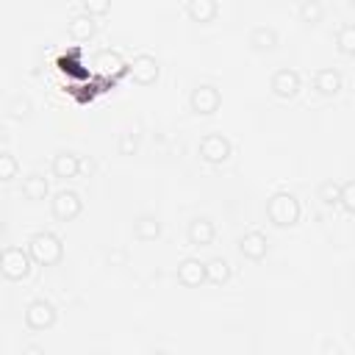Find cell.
<instances>
[{
	"instance_id": "484cf974",
	"label": "cell",
	"mask_w": 355,
	"mask_h": 355,
	"mask_svg": "<svg viewBox=\"0 0 355 355\" xmlns=\"http://www.w3.org/2000/svg\"><path fill=\"white\" fill-rule=\"evenodd\" d=\"M338 186H341V183H336L333 178H327V180L319 183L316 197L322 200V205H338Z\"/></svg>"
},
{
	"instance_id": "44dd1931",
	"label": "cell",
	"mask_w": 355,
	"mask_h": 355,
	"mask_svg": "<svg viewBox=\"0 0 355 355\" xmlns=\"http://www.w3.org/2000/svg\"><path fill=\"white\" fill-rule=\"evenodd\" d=\"M216 11H219L216 0H186V14L194 22H211L216 17Z\"/></svg>"
},
{
	"instance_id": "836d02e7",
	"label": "cell",
	"mask_w": 355,
	"mask_h": 355,
	"mask_svg": "<svg viewBox=\"0 0 355 355\" xmlns=\"http://www.w3.org/2000/svg\"><path fill=\"white\" fill-rule=\"evenodd\" d=\"M147 355H172V352H169V349H164V347H153Z\"/></svg>"
},
{
	"instance_id": "ba28073f",
	"label": "cell",
	"mask_w": 355,
	"mask_h": 355,
	"mask_svg": "<svg viewBox=\"0 0 355 355\" xmlns=\"http://www.w3.org/2000/svg\"><path fill=\"white\" fill-rule=\"evenodd\" d=\"M128 72L133 75V80H136V83L150 86V83H155V80H158L161 67H158V58H155L153 53H136V55L130 58V64H128Z\"/></svg>"
},
{
	"instance_id": "4fadbf2b",
	"label": "cell",
	"mask_w": 355,
	"mask_h": 355,
	"mask_svg": "<svg viewBox=\"0 0 355 355\" xmlns=\"http://www.w3.org/2000/svg\"><path fill=\"white\" fill-rule=\"evenodd\" d=\"M53 175L58 180H69V178H78L80 175V155L72 153V150H58L53 155V164H50Z\"/></svg>"
},
{
	"instance_id": "7a4b0ae2",
	"label": "cell",
	"mask_w": 355,
	"mask_h": 355,
	"mask_svg": "<svg viewBox=\"0 0 355 355\" xmlns=\"http://www.w3.org/2000/svg\"><path fill=\"white\" fill-rule=\"evenodd\" d=\"M300 214H302V205L297 200V194L291 191H275L269 200H266V216L272 225L277 227H291L300 222Z\"/></svg>"
},
{
	"instance_id": "8fae6325",
	"label": "cell",
	"mask_w": 355,
	"mask_h": 355,
	"mask_svg": "<svg viewBox=\"0 0 355 355\" xmlns=\"http://www.w3.org/2000/svg\"><path fill=\"white\" fill-rule=\"evenodd\" d=\"M186 236H189V244H194V247H208V244H214V239H216V225H214L211 216H194V219L189 222V227H186Z\"/></svg>"
},
{
	"instance_id": "d6986e66",
	"label": "cell",
	"mask_w": 355,
	"mask_h": 355,
	"mask_svg": "<svg viewBox=\"0 0 355 355\" xmlns=\"http://www.w3.org/2000/svg\"><path fill=\"white\" fill-rule=\"evenodd\" d=\"M67 31H69V36H72V39H78V42H86V39H92V36H94L97 25H94V19H92L89 14L78 11V14H72V17H69V22H67Z\"/></svg>"
},
{
	"instance_id": "4316f807",
	"label": "cell",
	"mask_w": 355,
	"mask_h": 355,
	"mask_svg": "<svg viewBox=\"0 0 355 355\" xmlns=\"http://www.w3.org/2000/svg\"><path fill=\"white\" fill-rule=\"evenodd\" d=\"M338 205L347 214H355V180H344L338 186Z\"/></svg>"
},
{
	"instance_id": "277c9868",
	"label": "cell",
	"mask_w": 355,
	"mask_h": 355,
	"mask_svg": "<svg viewBox=\"0 0 355 355\" xmlns=\"http://www.w3.org/2000/svg\"><path fill=\"white\" fill-rule=\"evenodd\" d=\"M222 105V92L214 86V83H197L189 94V108L200 116H211L216 114Z\"/></svg>"
},
{
	"instance_id": "d590c367",
	"label": "cell",
	"mask_w": 355,
	"mask_h": 355,
	"mask_svg": "<svg viewBox=\"0 0 355 355\" xmlns=\"http://www.w3.org/2000/svg\"><path fill=\"white\" fill-rule=\"evenodd\" d=\"M0 258H3V247H0Z\"/></svg>"
},
{
	"instance_id": "603a6c76",
	"label": "cell",
	"mask_w": 355,
	"mask_h": 355,
	"mask_svg": "<svg viewBox=\"0 0 355 355\" xmlns=\"http://www.w3.org/2000/svg\"><path fill=\"white\" fill-rule=\"evenodd\" d=\"M297 14H300V19H302V22H308V25H316V22L324 17V6H322L319 0H300V6H297Z\"/></svg>"
},
{
	"instance_id": "f546056e",
	"label": "cell",
	"mask_w": 355,
	"mask_h": 355,
	"mask_svg": "<svg viewBox=\"0 0 355 355\" xmlns=\"http://www.w3.org/2000/svg\"><path fill=\"white\" fill-rule=\"evenodd\" d=\"M22 355H44V347L36 344V341H28V344L22 347Z\"/></svg>"
},
{
	"instance_id": "e0dca14e",
	"label": "cell",
	"mask_w": 355,
	"mask_h": 355,
	"mask_svg": "<svg viewBox=\"0 0 355 355\" xmlns=\"http://www.w3.org/2000/svg\"><path fill=\"white\" fill-rule=\"evenodd\" d=\"M133 236L139 241H155L161 236V219L155 214H139L133 219Z\"/></svg>"
},
{
	"instance_id": "7402d4cb",
	"label": "cell",
	"mask_w": 355,
	"mask_h": 355,
	"mask_svg": "<svg viewBox=\"0 0 355 355\" xmlns=\"http://www.w3.org/2000/svg\"><path fill=\"white\" fill-rule=\"evenodd\" d=\"M6 114L17 122H28L33 116V103L28 94H14L8 103H6Z\"/></svg>"
},
{
	"instance_id": "d6a6232c",
	"label": "cell",
	"mask_w": 355,
	"mask_h": 355,
	"mask_svg": "<svg viewBox=\"0 0 355 355\" xmlns=\"http://www.w3.org/2000/svg\"><path fill=\"white\" fill-rule=\"evenodd\" d=\"M94 169V161L92 158H80V172H92Z\"/></svg>"
},
{
	"instance_id": "52a82bcc",
	"label": "cell",
	"mask_w": 355,
	"mask_h": 355,
	"mask_svg": "<svg viewBox=\"0 0 355 355\" xmlns=\"http://www.w3.org/2000/svg\"><path fill=\"white\" fill-rule=\"evenodd\" d=\"M55 319H58V311L44 297L31 300L28 308H25V324H28V330H47V327L55 324Z\"/></svg>"
},
{
	"instance_id": "1f68e13d",
	"label": "cell",
	"mask_w": 355,
	"mask_h": 355,
	"mask_svg": "<svg viewBox=\"0 0 355 355\" xmlns=\"http://www.w3.org/2000/svg\"><path fill=\"white\" fill-rule=\"evenodd\" d=\"M8 139H11V133H8V125H6V122H0V150L8 144Z\"/></svg>"
},
{
	"instance_id": "e575fe53",
	"label": "cell",
	"mask_w": 355,
	"mask_h": 355,
	"mask_svg": "<svg viewBox=\"0 0 355 355\" xmlns=\"http://www.w3.org/2000/svg\"><path fill=\"white\" fill-rule=\"evenodd\" d=\"M3 236H6V222L0 219V239H3Z\"/></svg>"
},
{
	"instance_id": "9a60e30c",
	"label": "cell",
	"mask_w": 355,
	"mask_h": 355,
	"mask_svg": "<svg viewBox=\"0 0 355 355\" xmlns=\"http://www.w3.org/2000/svg\"><path fill=\"white\" fill-rule=\"evenodd\" d=\"M94 67H97L100 75H108V78H116V75H122L128 69V64L122 61V55L116 50H111V47H103L94 55Z\"/></svg>"
},
{
	"instance_id": "7c38bea8",
	"label": "cell",
	"mask_w": 355,
	"mask_h": 355,
	"mask_svg": "<svg viewBox=\"0 0 355 355\" xmlns=\"http://www.w3.org/2000/svg\"><path fill=\"white\" fill-rule=\"evenodd\" d=\"M313 89L324 97H333L344 89V75L336 67H322V69L313 72Z\"/></svg>"
},
{
	"instance_id": "83f0119b",
	"label": "cell",
	"mask_w": 355,
	"mask_h": 355,
	"mask_svg": "<svg viewBox=\"0 0 355 355\" xmlns=\"http://www.w3.org/2000/svg\"><path fill=\"white\" fill-rule=\"evenodd\" d=\"M116 150H119V155H136V150H139V133L122 130L119 133V141H116Z\"/></svg>"
},
{
	"instance_id": "5b68a950",
	"label": "cell",
	"mask_w": 355,
	"mask_h": 355,
	"mask_svg": "<svg viewBox=\"0 0 355 355\" xmlns=\"http://www.w3.org/2000/svg\"><path fill=\"white\" fill-rule=\"evenodd\" d=\"M197 150H200V158L202 161H208V164H225L230 158V153H233V144H230V139L225 133L211 130V133H205L200 139Z\"/></svg>"
},
{
	"instance_id": "3957f363",
	"label": "cell",
	"mask_w": 355,
	"mask_h": 355,
	"mask_svg": "<svg viewBox=\"0 0 355 355\" xmlns=\"http://www.w3.org/2000/svg\"><path fill=\"white\" fill-rule=\"evenodd\" d=\"M31 255L22 247H3V258H0V275L6 280H25L31 275Z\"/></svg>"
},
{
	"instance_id": "d4e9b609",
	"label": "cell",
	"mask_w": 355,
	"mask_h": 355,
	"mask_svg": "<svg viewBox=\"0 0 355 355\" xmlns=\"http://www.w3.org/2000/svg\"><path fill=\"white\" fill-rule=\"evenodd\" d=\"M17 175H19V161H17V155L8 153V150H0V183L14 180Z\"/></svg>"
},
{
	"instance_id": "6da1fadb",
	"label": "cell",
	"mask_w": 355,
	"mask_h": 355,
	"mask_svg": "<svg viewBox=\"0 0 355 355\" xmlns=\"http://www.w3.org/2000/svg\"><path fill=\"white\" fill-rule=\"evenodd\" d=\"M28 255L39 266H55L64 258V244L53 230H36L28 239Z\"/></svg>"
},
{
	"instance_id": "9c48e42d",
	"label": "cell",
	"mask_w": 355,
	"mask_h": 355,
	"mask_svg": "<svg viewBox=\"0 0 355 355\" xmlns=\"http://www.w3.org/2000/svg\"><path fill=\"white\" fill-rule=\"evenodd\" d=\"M300 86H302V78H300V72L291 69V67H280V69H275L272 78H269V89H272L277 97H283V100H291V97L300 92Z\"/></svg>"
},
{
	"instance_id": "8992f818",
	"label": "cell",
	"mask_w": 355,
	"mask_h": 355,
	"mask_svg": "<svg viewBox=\"0 0 355 355\" xmlns=\"http://www.w3.org/2000/svg\"><path fill=\"white\" fill-rule=\"evenodd\" d=\"M50 211H53V216L58 222H72V219L80 216L83 200H80V194L75 189H58L53 194V200H50Z\"/></svg>"
},
{
	"instance_id": "f1b7e54d",
	"label": "cell",
	"mask_w": 355,
	"mask_h": 355,
	"mask_svg": "<svg viewBox=\"0 0 355 355\" xmlns=\"http://www.w3.org/2000/svg\"><path fill=\"white\" fill-rule=\"evenodd\" d=\"M80 11L89 14L92 19H94V17H103V14L111 11V0H83V3H80Z\"/></svg>"
},
{
	"instance_id": "2e32d148",
	"label": "cell",
	"mask_w": 355,
	"mask_h": 355,
	"mask_svg": "<svg viewBox=\"0 0 355 355\" xmlns=\"http://www.w3.org/2000/svg\"><path fill=\"white\" fill-rule=\"evenodd\" d=\"M247 42H250L252 50H275V47H277V31H275L272 25H266V22L252 25Z\"/></svg>"
},
{
	"instance_id": "cb8c5ba5",
	"label": "cell",
	"mask_w": 355,
	"mask_h": 355,
	"mask_svg": "<svg viewBox=\"0 0 355 355\" xmlns=\"http://www.w3.org/2000/svg\"><path fill=\"white\" fill-rule=\"evenodd\" d=\"M336 44L344 55H352L355 53V25L352 22H344L338 31H336Z\"/></svg>"
},
{
	"instance_id": "5bb4252c",
	"label": "cell",
	"mask_w": 355,
	"mask_h": 355,
	"mask_svg": "<svg viewBox=\"0 0 355 355\" xmlns=\"http://www.w3.org/2000/svg\"><path fill=\"white\" fill-rule=\"evenodd\" d=\"M178 280H180L183 286H189V288L202 286V283H205V261H200V258H194V255L183 258V261L178 263Z\"/></svg>"
},
{
	"instance_id": "30bf717a",
	"label": "cell",
	"mask_w": 355,
	"mask_h": 355,
	"mask_svg": "<svg viewBox=\"0 0 355 355\" xmlns=\"http://www.w3.org/2000/svg\"><path fill=\"white\" fill-rule=\"evenodd\" d=\"M236 244H239V252H241L244 258H250V261H261V258H266V252H269V239H266L261 230H247V233H241Z\"/></svg>"
},
{
	"instance_id": "ffe728a7",
	"label": "cell",
	"mask_w": 355,
	"mask_h": 355,
	"mask_svg": "<svg viewBox=\"0 0 355 355\" xmlns=\"http://www.w3.org/2000/svg\"><path fill=\"white\" fill-rule=\"evenodd\" d=\"M230 261L225 258V255H214V258H208L205 261V280L208 283H214V286H222V283H227L230 280Z\"/></svg>"
},
{
	"instance_id": "4dcf8cb0",
	"label": "cell",
	"mask_w": 355,
	"mask_h": 355,
	"mask_svg": "<svg viewBox=\"0 0 355 355\" xmlns=\"http://www.w3.org/2000/svg\"><path fill=\"white\" fill-rule=\"evenodd\" d=\"M322 349H324V355H341V347H338L336 341H330V338H324Z\"/></svg>"
},
{
	"instance_id": "ac0fdd59",
	"label": "cell",
	"mask_w": 355,
	"mask_h": 355,
	"mask_svg": "<svg viewBox=\"0 0 355 355\" xmlns=\"http://www.w3.org/2000/svg\"><path fill=\"white\" fill-rule=\"evenodd\" d=\"M50 194V183L42 172H28L22 178V197L25 200H44Z\"/></svg>"
}]
</instances>
